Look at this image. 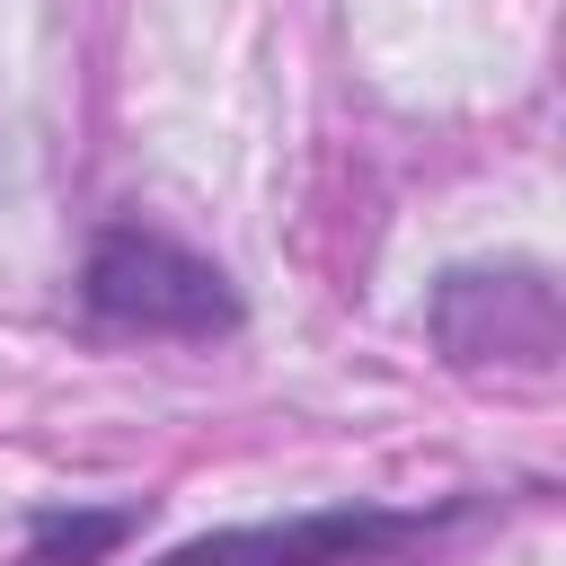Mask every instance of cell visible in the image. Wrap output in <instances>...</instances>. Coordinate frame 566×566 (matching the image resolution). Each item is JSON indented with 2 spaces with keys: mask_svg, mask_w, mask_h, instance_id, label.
I'll return each instance as SVG.
<instances>
[{
  "mask_svg": "<svg viewBox=\"0 0 566 566\" xmlns=\"http://www.w3.org/2000/svg\"><path fill=\"white\" fill-rule=\"evenodd\" d=\"M80 310H88V327L150 336V345H221V336L248 327L239 283L203 248H186V239H168L150 221H106L88 239V256H80Z\"/></svg>",
  "mask_w": 566,
  "mask_h": 566,
  "instance_id": "6da1fadb",
  "label": "cell"
},
{
  "mask_svg": "<svg viewBox=\"0 0 566 566\" xmlns=\"http://www.w3.org/2000/svg\"><path fill=\"white\" fill-rule=\"evenodd\" d=\"M478 504L469 495H442V504H310V513H283V522H221V531H195L177 548H159L150 566H389L398 548L469 522Z\"/></svg>",
  "mask_w": 566,
  "mask_h": 566,
  "instance_id": "7a4b0ae2",
  "label": "cell"
},
{
  "mask_svg": "<svg viewBox=\"0 0 566 566\" xmlns=\"http://www.w3.org/2000/svg\"><path fill=\"white\" fill-rule=\"evenodd\" d=\"M424 336L451 371H557V274L539 256L442 265L424 292Z\"/></svg>",
  "mask_w": 566,
  "mask_h": 566,
  "instance_id": "3957f363",
  "label": "cell"
},
{
  "mask_svg": "<svg viewBox=\"0 0 566 566\" xmlns=\"http://www.w3.org/2000/svg\"><path fill=\"white\" fill-rule=\"evenodd\" d=\"M133 531H142V495H115V504H35L18 522V557L9 566H106Z\"/></svg>",
  "mask_w": 566,
  "mask_h": 566,
  "instance_id": "277c9868",
  "label": "cell"
}]
</instances>
